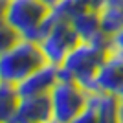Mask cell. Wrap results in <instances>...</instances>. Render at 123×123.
<instances>
[{"instance_id": "1", "label": "cell", "mask_w": 123, "mask_h": 123, "mask_svg": "<svg viewBox=\"0 0 123 123\" xmlns=\"http://www.w3.org/2000/svg\"><path fill=\"white\" fill-rule=\"evenodd\" d=\"M110 53V35L99 31L96 37L81 41L74 50H70L59 66V72L66 77L75 79L86 90L96 88V74Z\"/></svg>"}, {"instance_id": "2", "label": "cell", "mask_w": 123, "mask_h": 123, "mask_svg": "<svg viewBox=\"0 0 123 123\" xmlns=\"http://www.w3.org/2000/svg\"><path fill=\"white\" fill-rule=\"evenodd\" d=\"M51 7L42 0H4L2 2V22L30 41H41L44 37V24Z\"/></svg>"}, {"instance_id": "3", "label": "cell", "mask_w": 123, "mask_h": 123, "mask_svg": "<svg viewBox=\"0 0 123 123\" xmlns=\"http://www.w3.org/2000/svg\"><path fill=\"white\" fill-rule=\"evenodd\" d=\"M46 62V55L39 42L20 39L11 48L0 51V81L18 85Z\"/></svg>"}, {"instance_id": "4", "label": "cell", "mask_w": 123, "mask_h": 123, "mask_svg": "<svg viewBox=\"0 0 123 123\" xmlns=\"http://www.w3.org/2000/svg\"><path fill=\"white\" fill-rule=\"evenodd\" d=\"M79 42H81V37L75 31L74 24L68 18L61 17L59 13H55L51 7V13L44 24V37L39 41L44 55H46V61L61 66L64 57Z\"/></svg>"}, {"instance_id": "5", "label": "cell", "mask_w": 123, "mask_h": 123, "mask_svg": "<svg viewBox=\"0 0 123 123\" xmlns=\"http://www.w3.org/2000/svg\"><path fill=\"white\" fill-rule=\"evenodd\" d=\"M51 103V121L70 123L75 121L77 116L86 105V88L81 86L75 79L66 77L59 72V79L50 90Z\"/></svg>"}, {"instance_id": "6", "label": "cell", "mask_w": 123, "mask_h": 123, "mask_svg": "<svg viewBox=\"0 0 123 123\" xmlns=\"http://www.w3.org/2000/svg\"><path fill=\"white\" fill-rule=\"evenodd\" d=\"M118 96L101 88H92V90H86V105L75 121H118Z\"/></svg>"}, {"instance_id": "7", "label": "cell", "mask_w": 123, "mask_h": 123, "mask_svg": "<svg viewBox=\"0 0 123 123\" xmlns=\"http://www.w3.org/2000/svg\"><path fill=\"white\" fill-rule=\"evenodd\" d=\"M96 88L116 94L119 99L123 98V55L110 50L107 61L96 74Z\"/></svg>"}, {"instance_id": "8", "label": "cell", "mask_w": 123, "mask_h": 123, "mask_svg": "<svg viewBox=\"0 0 123 123\" xmlns=\"http://www.w3.org/2000/svg\"><path fill=\"white\" fill-rule=\"evenodd\" d=\"M44 121H51L50 94L20 98V103L17 107V112L11 123H44Z\"/></svg>"}, {"instance_id": "9", "label": "cell", "mask_w": 123, "mask_h": 123, "mask_svg": "<svg viewBox=\"0 0 123 123\" xmlns=\"http://www.w3.org/2000/svg\"><path fill=\"white\" fill-rule=\"evenodd\" d=\"M59 79V66L46 62L44 66L28 75L24 81L17 85V90L20 94V98H28V96H42V94H50L53 85Z\"/></svg>"}, {"instance_id": "10", "label": "cell", "mask_w": 123, "mask_h": 123, "mask_svg": "<svg viewBox=\"0 0 123 123\" xmlns=\"http://www.w3.org/2000/svg\"><path fill=\"white\" fill-rule=\"evenodd\" d=\"M99 20L107 35H116L123 28V0H105L99 7Z\"/></svg>"}, {"instance_id": "11", "label": "cell", "mask_w": 123, "mask_h": 123, "mask_svg": "<svg viewBox=\"0 0 123 123\" xmlns=\"http://www.w3.org/2000/svg\"><path fill=\"white\" fill-rule=\"evenodd\" d=\"M70 22L79 33L81 41H88V39L96 37L99 31H103L101 20H99V9H86L79 15H75L74 18H70Z\"/></svg>"}, {"instance_id": "12", "label": "cell", "mask_w": 123, "mask_h": 123, "mask_svg": "<svg viewBox=\"0 0 123 123\" xmlns=\"http://www.w3.org/2000/svg\"><path fill=\"white\" fill-rule=\"evenodd\" d=\"M18 103H20V94L17 90V85L0 81V121L11 123Z\"/></svg>"}, {"instance_id": "13", "label": "cell", "mask_w": 123, "mask_h": 123, "mask_svg": "<svg viewBox=\"0 0 123 123\" xmlns=\"http://www.w3.org/2000/svg\"><path fill=\"white\" fill-rule=\"evenodd\" d=\"M20 39H22V37L18 35L11 26H7L6 22H2V50L11 48L17 41H20ZM2 50H0V51H2Z\"/></svg>"}, {"instance_id": "14", "label": "cell", "mask_w": 123, "mask_h": 123, "mask_svg": "<svg viewBox=\"0 0 123 123\" xmlns=\"http://www.w3.org/2000/svg\"><path fill=\"white\" fill-rule=\"evenodd\" d=\"M110 50H114V51H118V53L123 55V28L116 35L110 37Z\"/></svg>"}, {"instance_id": "15", "label": "cell", "mask_w": 123, "mask_h": 123, "mask_svg": "<svg viewBox=\"0 0 123 123\" xmlns=\"http://www.w3.org/2000/svg\"><path fill=\"white\" fill-rule=\"evenodd\" d=\"M118 121H123V98L119 99V114H118Z\"/></svg>"}, {"instance_id": "16", "label": "cell", "mask_w": 123, "mask_h": 123, "mask_svg": "<svg viewBox=\"0 0 123 123\" xmlns=\"http://www.w3.org/2000/svg\"><path fill=\"white\" fill-rule=\"evenodd\" d=\"M42 2H46V4L50 6V7H55V6L59 4V2H61V0H42Z\"/></svg>"}, {"instance_id": "17", "label": "cell", "mask_w": 123, "mask_h": 123, "mask_svg": "<svg viewBox=\"0 0 123 123\" xmlns=\"http://www.w3.org/2000/svg\"><path fill=\"white\" fill-rule=\"evenodd\" d=\"M2 2H4V0H2Z\"/></svg>"}]
</instances>
